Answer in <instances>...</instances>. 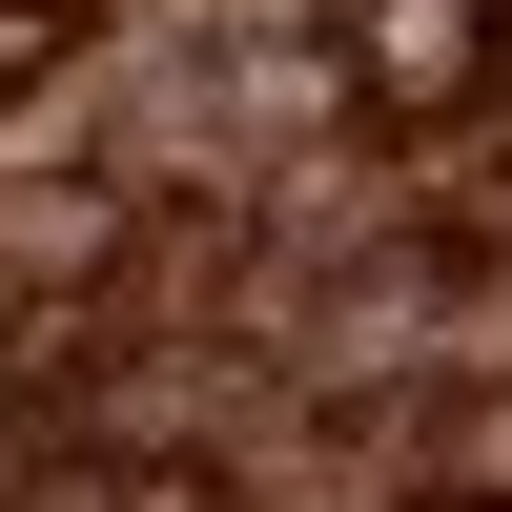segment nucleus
Returning <instances> with one entry per match:
<instances>
[{"label":"nucleus","instance_id":"1","mask_svg":"<svg viewBox=\"0 0 512 512\" xmlns=\"http://www.w3.org/2000/svg\"><path fill=\"white\" fill-rule=\"evenodd\" d=\"M492 82V0H349V103L369 123H451Z\"/></svg>","mask_w":512,"mask_h":512},{"label":"nucleus","instance_id":"2","mask_svg":"<svg viewBox=\"0 0 512 512\" xmlns=\"http://www.w3.org/2000/svg\"><path fill=\"white\" fill-rule=\"evenodd\" d=\"M431 512H512V492H431Z\"/></svg>","mask_w":512,"mask_h":512}]
</instances>
